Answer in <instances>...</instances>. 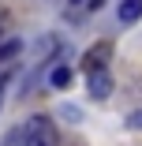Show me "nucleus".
<instances>
[{
  "label": "nucleus",
  "instance_id": "nucleus-1",
  "mask_svg": "<svg viewBox=\"0 0 142 146\" xmlns=\"http://www.w3.org/2000/svg\"><path fill=\"white\" fill-rule=\"evenodd\" d=\"M26 146H60L56 124L49 116H30L26 120Z\"/></svg>",
  "mask_w": 142,
  "mask_h": 146
},
{
  "label": "nucleus",
  "instance_id": "nucleus-7",
  "mask_svg": "<svg viewBox=\"0 0 142 146\" xmlns=\"http://www.w3.org/2000/svg\"><path fill=\"white\" fill-rule=\"evenodd\" d=\"M127 124H131V127H142V112H131V116H127Z\"/></svg>",
  "mask_w": 142,
  "mask_h": 146
},
{
  "label": "nucleus",
  "instance_id": "nucleus-8",
  "mask_svg": "<svg viewBox=\"0 0 142 146\" xmlns=\"http://www.w3.org/2000/svg\"><path fill=\"white\" fill-rule=\"evenodd\" d=\"M4 23H8V11H0V26H4Z\"/></svg>",
  "mask_w": 142,
  "mask_h": 146
},
{
  "label": "nucleus",
  "instance_id": "nucleus-3",
  "mask_svg": "<svg viewBox=\"0 0 142 146\" xmlns=\"http://www.w3.org/2000/svg\"><path fill=\"white\" fill-rule=\"evenodd\" d=\"M86 90H90V98H97V101H105V98L112 94V75H108V68L86 75Z\"/></svg>",
  "mask_w": 142,
  "mask_h": 146
},
{
  "label": "nucleus",
  "instance_id": "nucleus-9",
  "mask_svg": "<svg viewBox=\"0 0 142 146\" xmlns=\"http://www.w3.org/2000/svg\"><path fill=\"white\" fill-rule=\"evenodd\" d=\"M71 4H75V8H79V4H86V0H71Z\"/></svg>",
  "mask_w": 142,
  "mask_h": 146
},
{
  "label": "nucleus",
  "instance_id": "nucleus-4",
  "mask_svg": "<svg viewBox=\"0 0 142 146\" xmlns=\"http://www.w3.org/2000/svg\"><path fill=\"white\" fill-rule=\"evenodd\" d=\"M142 19V0H124L120 4V23H135Z\"/></svg>",
  "mask_w": 142,
  "mask_h": 146
},
{
  "label": "nucleus",
  "instance_id": "nucleus-5",
  "mask_svg": "<svg viewBox=\"0 0 142 146\" xmlns=\"http://www.w3.org/2000/svg\"><path fill=\"white\" fill-rule=\"evenodd\" d=\"M49 86H56V90H64V86H71V71H67L64 64H56V68L49 71Z\"/></svg>",
  "mask_w": 142,
  "mask_h": 146
},
{
  "label": "nucleus",
  "instance_id": "nucleus-6",
  "mask_svg": "<svg viewBox=\"0 0 142 146\" xmlns=\"http://www.w3.org/2000/svg\"><path fill=\"white\" fill-rule=\"evenodd\" d=\"M22 49V41L19 38H11V41H4V45H0V60H11V56Z\"/></svg>",
  "mask_w": 142,
  "mask_h": 146
},
{
  "label": "nucleus",
  "instance_id": "nucleus-2",
  "mask_svg": "<svg viewBox=\"0 0 142 146\" xmlns=\"http://www.w3.org/2000/svg\"><path fill=\"white\" fill-rule=\"evenodd\" d=\"M108 60H112V45L108 41H97L94 49H86V56H82V71H101V68H108Z\"/></svg>",
  "mask_w": 142,
  "mask_h": 146
}]
</instances>
